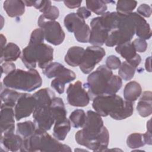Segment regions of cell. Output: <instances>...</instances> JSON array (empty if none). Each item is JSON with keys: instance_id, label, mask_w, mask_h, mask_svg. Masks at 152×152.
<instances>
[{"instance_id": "cell-1", "label": "cell", "mask_w": 152, "mask_h": 152, "mask_svg": "<svg viewBox=\"0 0 152 152\" xmlns=\"http://www.w3.org/2000/svg\"><path fill=\"white\" fill-rule=\"evenodd\" d=\"M83 129L75 135L76 142L93 151H103L109 142V133L103 125L102 116L96 112L88 110Z\"/></svg>"}, {"instance_id": "cell-2", "label": "cell", "mask_w": 152, "mask_h": 152, "mask_svg": "<svg viewBox=\"0 0 152 152\" xmlns=\"http://www.w3.org/2000/svg\"><path fill=\"white\" fill-rule=\"evenodd\" d=\"M92 107L101 116L109 115L115 120L125 119L131 116L134 112L132 102L124 100L116 94L96 97L93 100Z\"/></svg>"}, {"instance_id": "cell-3", "label": "cell", "mask_w": 152, "mask_h": 152, "mask_svg": "<svg viewBox=\"0 0 152 152\" xmlns=\"http://www.w3.org/2000/svg\"><path fill=\"white\" fill-rule=\"evenodd\" d=\"M36 105L33 112L34 123L37 128L45 131L50 130L55 123V118L50 107L55 94L49 88H42L35 92Z\"/></svg>"}, {"instance_id": "cell-4", "label": "cell", "mask_w": 152, "mask_h": 152, "mask_svg": "<svg viewBox=\"0 0 152 152\" xmlns=\"http://www.w3.org/2000/svg\"><path fill=\"white\" fill-rule=\"evenodd\" d=\"M20 151H71V148L59 142L46 131L37 128L30 137L23 139Z\"/></svg>"}, {"instance_id": "cell-5", "label": "cell", "mask_w": 152, "mask_h": 152, "mask_svg": "<svg viewBox=\"0 0 152 152\" xmlns=\"http://www.w3.org/2000/svg\"><path fill=\"white\" fill-rule=\"evenodd\" d=\"M2 84L11 89L31 92L42 86V79L35 69L28 71L16 69L6 75Z\"/></svg>"}, {"instance_id": "cell-6", "label": "cell", "mask_w": 152, "mask_h": 152, "mask_svg": "<svg viewBox=\"0 0 152 152\" xmlns=\"http://www.w3.org/2000/svg\"><path fill=\"white\" fill-rule=\"evenodd\" d=\"M20 58L28 69H35L37 63L38 66L43 69L53 59V49L44 43L28 45L23 49Z\"/></svg>"}, {"instance_id": "cell-7", "label": "cell", "mask_w": 152, "mask_h": 152, "mask_svg": "<svg viewBox=\"0 0 152 152\" xmlns=\"http://www.w3.org/2000/svg\"><path fill=\"white\" fill-rule=\"evenodd\" d=\"M112 70L106 65L99 66L95 71L91 72L87 77V82L83 87L87 90L90 100L97 96L109 95V90L112 77Z\"/></svg>"}, {"instance_id": "cell-8", "label": "cell", "mask_w": 152, "mask_h": 152, "mask_svg": "<svg viewBox=\"0 0 152 152\" xmlns=\"http://www.w3.org/2000/svg\"><path fill=\"white\" fill-rule=\"evenodd\" d=\"M42 72L48 78L55 77L51 81L50 86L59 94H62L64 92L66 83L76 78V75L72 70L65 68L58 62H51L43 69Z\"/></svg>"}, {"instance_id": "cell-9", "label": "cell", "mask_w": 152, "mask_h": 152, "mask_svg": "<svg viewBox=\"0 0 152 152\" xmlns=\"http://www.w3.org/2000/svg\"><path fill=\"white\" fill-rule=\"evenodd\" d=\"M134 34L135 26L133 20L129 14H124L117 28L109 33L105 45L113 47L130 42Z\"/></svg>"}, {"instance_id": "cell-10", "label": "cell", "mask_w": 152, "mask_h": 152, "mask_svg": "<svg viewBox=\"0 0 152 152\" xmlns=\"http://www.w3.org/2000/svg\"><path fill=\"white\" fill-rule=\"evenodd\" d=\"M37 24L43 29L45 39L48 43L58 46L64 42L65 34L59 22L46 20L41 15L38 18Z\"/></svg>"}, {"instance_id": "cell-11", "label": "cell", "mask_w": 152, "mask_h": 152, "mask_svg": "<svg viewBox=\"0 0 152 152\" xmlns=\"http://www.w3.org/2000/svg\"><path fill=\"white\" fill-rule=\"evenodd\" d=\"M105 55V50L100 46H88L84 50L81 63L79 65L80 70L85 74L90 73Z\"/></svg>"}, {"instance_id": "cell-12", "label": "cell", "mask_w": 152, "mask_h": 152, "mask_svg": "<svg viewBox=\"0 0 152 152\" xmlns=\"http://www.w3.org/2000/svg\"><path fill=\"white\" fill-rule=\"evenodd\" d=\"M66 94L68 103L74 107H85L90 100L87 91L79 80L69 85L66 89Z\"/></svg>"}, {"instance_id": "cell-13", "label": "cell", "mask_w": 152, "mask_h": 152, "mask_svg": "<svg viewBox=\"0 0 152 152\" xmlns=\"http://www.w3.org/2000/svg\"><path fill=\"white\" fill-rule=\"evenodd\" d=\"M36 105V99L33 94L21 93L14 106L15 118L18 121L27 118L34 112Z\"/></svg>"}, {"instance_id": "cell-14", "label": "cell", "mask_w": 152, "mask_h": 152, "mask_svg": "<svg viewBox=\"0 0 152 152\" xmlns=\"http://www.w3.org/2000/svg\"><path fill=\"white\" fill-rule=\"evenodd\" d=\"M90 35L88 42L93 46L103 45L109 34V32L103 26L100 17L93 18L90 21Z\"/></svg>"}, {"instance_id": "cell-15", "label": "cell", "mask_w": 152, "mask_h": 152, "mask_svg": "<svg viewBox=\"0 0 152 152\" xmlns=\"http://www.w3.org/2000/svg\"><path fill=\"white\" fill-rule=\"evenodd\" d=\"M15 113L12 107L1 104L0 125L1 135L14 133L15 129Z\"/></svg>"}, {"instance_id": "cell-16", "label": "cell", "mask_w": 152, "mask_h": 152, "mask_svg": "<svg viewBox=\"0 0 152 152\" xmlns=\"http://www.w3.org/2000/svg\"><path fill=\"white\" fill-rule=\"evenodd\" d=\"M129 15L134 21L136 35L144 40L150 39L151 37V30L147 21L137 12H132Z\"/></svg>"}, {"instance_id": "cell-17", "label": "cell", "mask_w": 152, "mask_h": 152, "mask_svg": "<svg viewBox=\"0 0 152 152\" xmlns=\"http://www.w3.org/2000/svg\"><path fill=\"white\" fill-rule=\"evenodd\" d=\"M23 138L18 134L14 133L5 134L1 136V145L6 151H17L20 150Z\"/></svg>"}, {"instance_id": "cell-18", "label": "cell", "mask_w": 152, "mask_h": 152, "mask_svg": "<svg viewBox=\"0 0 152 152\" xmlns=\"http://www.w3.org/2000/svg\"><path fill=\"white\" fill-rule=\"evenodd\" d=\"M140 96H141L136 109L140 116L145 118L152 113V93L150 91H145Z\"/></svg>"}, {"instance_id": "cell-19", "label": "cell", "mask_w": 152, "mask_h": 152, "mask_svg": "<svg viewBox=\"0 0 152 152\" xmlns=\"http://www.w3.org/2000/svg\"><path fill=\"white\" fill-rule=\"evenodd\" d=\"M25 4L20 0H7L4 2L3 8L10 17H17L25 12Z\"/></svg>"}, {"instance_id": "cell-20", "label": "cell", "mask_w": 152, "mask_h": 152, "mask_svg": "<svg viewBox=\"0 0 152 152\" xmlns=\"http://www.w3.org/2000/svg\"><path fill=\"white\" fill-rule=\"evenodd\" d=\"M85 49L80 46H72L68 50L64 60L65 62L72 67L79 66L81 63Z\"/></svg>"}, {"instance_id": "cell-21", "label": "cell", "mask_w": 152, "mask_h": 152, "mask_svg": "<svg viewBox=\"0 0 152 152\" xmlns=\"http://www.w3.org/2000/svg\"><path fill=\"white\" fill-rule=\"evenodd\" d=\"M21 50L20 48L12 42L8 43L1 50V63L4 62H12L16 61L21 56Z\"/></svg>"}, {"instance_id": "cell-22", "label": "cell", "mask_w": 152, "mask_h": 152, "mask_svg": "<svg viewBox=\"0 0 152 152\" xmlns=\"http://www.w3.org/2000/svg\"><path fill=\"white\" fill-rule=\"evenodd\" d=\"M142 93V88L140 83L135 81L128 82L125 86L123 94L125 100L133 102L137 100Z\"/></svg>"}, {"instance_id": "cell-23", "label": "cell", "mask_w": 152, "mask_h": 152, "mask_svg": "<svg viewBox=\"0 0 152 152\" xmlns=\"http://www.w3.org/2000/svg\"><path fill=\"white\" fill-rule=\"evenodd\" d=\"M64 24L69 32L74 33L81 28L86 22L85 20L81 18L77 13L71 12L65 17Z\"/></svg>"}, {"instance_id": "cell-24", "label": "cell", "mask_w": 152, "mask_h": 152, "mask_svg": "<svg viewBox=\"0 0 152 152\" xmlns=\"http://www.w3.org/2000/svg\"><path fill=\"white\" fill-rule=\"evenodd\" d=\"M71 122L66 118L64 119L55 121L53 129L54 138L59 141H64L71 129Z\"/></svg>"}, {"instance_id": "cell-25", "label": "cell", "mask_w": 152, "mask_h": 152, "mask_svg": "<svg viewBox=\"0 0 152 152\" xmlns=\"http://www.w3.org/2000/svg\"><path fill=\"white\" fill-rule=\"evenodd\" d=\"M21 93L17 92L11 88L5 87L1 89V104L14 107Z\"/></svg>"}, {"instance_id": "cell-26", "label": "cell", "mask_w": 152, "mask_h": 152, "mask_svg": "<svg viewBox=\"0 0 152 152\" xmlns=\"http://www.w3.org/2000/svg\"><path fill=\"white\" fill-rule=\"evenodd\" d=\"M55 118V122L64 119L66 118L67 112L64 103L61 97H55L50 104Z\"/></svg>"}, {"instance_id": "cell-27", "label": "cell", "mask_w": 152, "mask_h": 152, "mask_svg": "<svg viewBox=\"0 0 152 152\" xmlns=\"http://www.w3.org/2000/svg\"><path fill=\"white\" fill-rule=\"evenodd\" d=\"M116 52L119 53L126 61H129L133 59L138 53L131 42H128L122 44L117 45L115 48Z\"/></svg>"}, {"instance_id": "cell-28", "label": "cell", "mask_w": 152, "mask_h": 152, "mask_svg": "<svg viewBox=\"0 0 152 152\" xmlns=\"http://www.w3.org/2000/svg\"><path fill=\"white\" fill-rule=\"evenodd\" d=\"M36 129L35 124L31 121H27L17 123L16 132L23 139H26L31 136Z\"/></svg>"}, {"instance_id": "cell-29", "label": "cell", "mask_w": 152, "mask_h": 152, "mask_svg": "<svg viewBox=\"0 0 152 152\" xmlns=\"http://www.w3.org/2000/svg\"><path fill=\"white\" fill-rule=\"evenodd\" d=\"M86 114L82 109H75L69 115L71 125L75 128H83L86 120Z\"/></svg>"}, {"instance_id": "cell-30", "label": "cell", "mask_w": 152, "mask_h": 152, "mask_svg": "<svg viewBox=\"0 0 152 152\" xmlns=\"http://www.w3.org/2000/svg\"><path fill=\"white\" fill-rule=\"evenodd\" d=\"M86 8L97 15H103L107 9L106 1L89 0L86 1Z\"/></svg>"}, {"instance_id": "cell-31", "label": "cell", "mask_w": 152, "mask_h": 152, "mask_svg": "<svg viewBox=\"0 0 152 152\" xmlns=\"http://www.w3.org/2000/svg\"><path fill=\"white\" fill-rule=\"evenodd\" d=\"M118 69V74L121 78L125 81H129L134 77L137 68L125 61L121 63Z\"/></svg>"}, {"instance_id": "cell-32", "label": "cell", "mask_w": 152, "mask_h": 152, "mask_svg": "<svg viewBox=\"0 0 152 152\" xmlns=\"http://www.w3.org/2000/svg\"><path fill=\"white\" fill-rule=\"evenodd\" d=\"M137 2L130 0H119L116 4V12L122 14H128L136 8Z\"/></svg>"}, {"instance_id": "cell-33", "label": "cell", "mask_w": 152, "mask_h": 152, "mask_svg": "<svg viewBox=\"0 0 152 152\" xmlns=\"http://www.w3.org/2000/svg\"><path fill=\"white\" fill-rule=\"evenodd\" d=\"M126 144L130 148L135 149L143 147L145 144L142 134L140 133H132L130 134L126 139Z\"/></svg>"}, {"instance_id": "cell-34", "label": "cell", "mask_w": 152, "mask_h": 152, "mask_svg": "<svg viewBox=\"0 0 152 152\" xmlns=\"http://www.w3.org/2000/svg\"><path fill=\"white\" fill-rule=\"evenodd\" d=\"M74 33L76 40L81 43H88L90 35V28L86 23Z\"/></svg>"}, {"instance_id": "cell-35", "label": "cell", "mask_w": 152, "mask_h": 152, "mask_svg": "<svg viewBox=\"0 0 152 152\" xmlns=\"http://www.w3.org/2000/svg\"><path fill=\"white\" fill-rule=\"evenodd\" d=\"M45 35L42 28H39L34 30L31 34L28 45H36L44 42Z\"/></svg>"}, {"instance_id": "cell-36", "label": "cell", "mask_w": 152, "mask_h": 152, "mask_svg": "<svg viewBox=\"0 0 152 152\" xmlns=\"http://www.w3.org/2000/svg\"><path fill=\"white\" fill-rule=\"evenodd\" d=\"M26 6L32 7L33 6L35 8L39 10L41 12L43 13L50 5H52L50 1H23Z\"/></svg>"}, {"instance_id": "cell-37", "label": "cell", "mask_w": 152, "mask_h": 152, "mask_svg": "<svg viewBox=\"0 0 152 152\" xmlns=\"http://www.w3.org/2000/svg\"><path fill=\"white\" fill-rule=\"evenodd\" d=\"M42 15L46 20L55 21L59 16V11L56 7L51 5L43 11Z\"/></svg>"}, {"instance_id": "cell-38", "label": "cell", "mask_w": 152, "mask_h": 152, "mask_svg": "<svg viewBox=\"0 0 152 152\" xmlns=\"http://www.w3.org/2000/svg\"><path fill=\"white\" fill-rule=\"evenodd\" d=\"M121 65V59L115 55H110L106 58L105 65L110 70L118 69Z\"/></svg>"}, {"instance_id": "cell-39", "label": "cell", "mask_w": 152, "mask_h": 152, "mask_svg": "<svg viewBox=\"0 0 152 152\" xmlns=\"http://www.w3.org/2000/svg\"><path fill=\"white\" fill-rule=\"evenodd\" d=\"M132 43L136 52L143 53L147 49V43L146 42L145 40H144L142 39H135Z\"/></svg>"}, {"instance_id": "cell-40", "label": "cell", "mask_w": 152, "mask_h": 152, "mask_svg": "<svg viewBox=\"0 0 152 152\" xmlns=\"http://www.w3.org/2000/svg\"><path fill=\"white\" fill-rule=\"evenodd\" d=\"M137 12L142 17L148 18L151 15V8L147 4H141L137 8Z\"/></svg>"}, {"instance_id": "cell-41", "label": "cell", "mask_w": 152, "mask_h": 152, "mask_svg": "<svg viewBox=\"0 0 152 152\" xmlns=\"http://www.w3.org/2000/svg\"><path fill=\"white\" fill-rule=\"evenodd\" d=\"M151 124L150 120H149L147 123V131L145 133L142 134L143 141L145 144L151 145L152 139H151Z\"/></svg>"}, {"instance_id": "cell-42", "label": "cell", "mask_w": 152, "mask_h": 152, "mask_svg": "<svg viewBox=\"0 0 152 152\" xmlns=\"http://www.w3.org/2000/svg\"><path fill=\"white\" fill-rule=\"evenodd\" d=\"M16 69L15 65L11 62H5L1 65V74L7 75L14 70Z\"/></svg>"}, {"instance_id": "cell-43", "label": "cell", "mask_w": 152, "mask_h": 152, "mask_svg": "<svg viewBox=\"0 0 152 152\" xmlns=\"http://www.w3.org/2000/svg\"><path fill=\"white\" fill-rule=\"evenodd\" d=\"M81 18L85 20L91 16V11H89L86 7H80L76 12Z\"/></svg>"}, {"instance_id": "cell-44", "label": "cell", "mask_w": 152, "mask_h": 152, "mask_svg": "<svg viewBox=\"0 0 152 152\" xmlns=\"http://www.w3.org/2000/svg\"><path fill=\"white\" fill-rule=\"evenodd\" d=\"M64 3L66 7L70 9H74L80 7L82 1H64Z\"/></svg>"}, {"instance_id": "cell-45", "label": "cell", "mask_w": 152, "mask_h": 152, "mask_svg": "<svg viewBox=\"0 0 152 152\" xmlns=\"http://www.w3.org/2000/svg\"><path fill=\"white\" fill-rule=\"evenodd\" d=\"M145 69L150 72H151V56H148V58H146L145 59Z\"/></svg>"}, {"instance_id": "cell-46", "label": "cell", "mask_w": 152, "mask_h": 152, "mask_svg": "<svg viewBox=\"0 0 152 152\" xmlns=\"http://www.w3.org/2000/svg\"><path fill=\"white\" fill-rule=\"evenodd\" d=\"M0 37H1V49L2 50L6 46L7 39H6V37L2 34H1Z\"/></svg>"}]
</instances>
